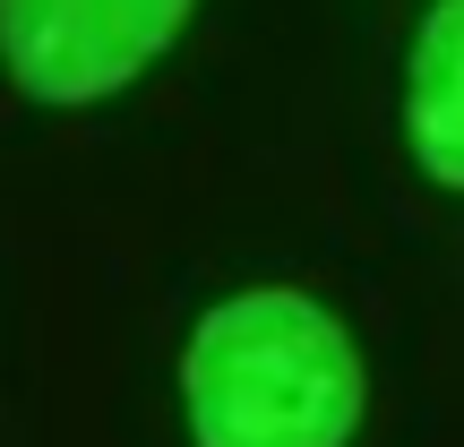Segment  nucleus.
<instances>
[{"mask_svg": "<svg viewBox=\"0 0 464 447\" xmlns=\"http://www.w3.org/2000/svg\"><path fill=\"white\" fill-rule=\"evenodd\" d=\"M362 404L370 379L353 327L293 284L216 301L181 345L189 447H353Z\"/></svg>", "mask_w": 464, "mask_h": 447, "instance_id": "f257e3e1", "label": "nucleus"}, {"mask_svg": "<svg viewBox=\"0 0 464 447\" xmlns=\"http://www.w3.org/2000/svg\"><path fill=\"white\" fill-rule=\"evenodd\" d=\"M198 0H0V69L44 112L112 103L147 78Z\"/></svg>", "mask_w": 464, "mask_h": 447, "instance_id": "f03ea898", "label": "nucleus"}, {"mask_svg": "<svg viewBox=\"0 0 464 447\" xmlns=\"http://www.w3.org/2000/svg\"><path fill=\"white\" fill-rule=\"evenodd\" d=\"M404 147L439 189H464V0H430L404 52Z\"/></svg>", "mask_w": 464, "mask_h": 447, "instance_id": "7ed1b4c3", "label": "nucleus"}]
</instances>
